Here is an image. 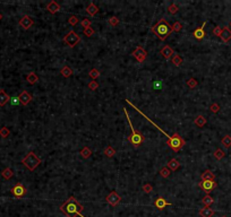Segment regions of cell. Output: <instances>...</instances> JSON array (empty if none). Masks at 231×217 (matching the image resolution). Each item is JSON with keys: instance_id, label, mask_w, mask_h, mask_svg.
<instances>
[{"instance_id": "obj_8", "label": "cell", "mask_w": 231, "mask_h": 217, "mask_svg": "<svg viewBox=\"0 0 231 217\" xmlns=\"http://www.w3.org/2000/svg\"><path fill=\"white\" fill-rule=\"evenodd\" d=\"M133 57L135 58L137 61L140 63L144 62L145 61V59H146V57H147V52H146V50L144 49V47H137L135 49V51L133 52Z\"/></svg>"}, {"instance_id": "obj_49", "label": "cell", "mask_w": 231, "mask_h": 217, "mask_svg": "<svg viewBox=\"0 0 231 217\" xmlns=\"http://www.w3.org/2000/svg\"><path fill=\"white\" fill-rule=\"evenodd\" d=\"M229 27H230V28H231V22H230V24H229Z\"/></svg>"}, {"instance_id": "obj_6", "label": "cell", "mask_w": 231, "mask_h": 217, "mask_svg": "<svg viewBox=\"0 0 231 217\" xmlns=\"http://www.w3.org/2000/svg\"><path fill=\"white\" fill-rule=\"evenodd\" d=\"M64 42L67 44L69 47H74L75 45H77V44L80 42V36H78V34H77L75 31L72 30L70 32H68L67 34H66V36L64 37Z\"/></svg>"}, {"instance_id": "obj_26", "label": "cell", "mask_w": 231, "mask_h": 217, "mask_svg": "<svg viewBox=\"0 0 231 217\" xmlns=\"http://www.w3.org/2000/svg\"><path fill=\"white\" fill-rule=\"evenodd\" d=\"M1 175H2V178L5 180H9V179L12 178V175H14V172H12V169H9V167H6L2 172H1Z\"/></svg>"}, {"instance_id": "obj_47", "label": "cell", "mask_w": 231, "mask_h": 217, "mask_svg": "<svg viewBox=\"0 0 231 217\" xmlns=\"http://www.w3.org/2000/svg\"><path fill=\"white\" fill-rule=\"evenodd\" d=\"M20 102V99L18 97H12V104H14V105H16V104H18Z\"/></svg>"}, {"instance_id": "obj_16", "label": "cell", "mask_w": 231, "mask_h": 217, "mask_svg": "<svg viewBox=\"0 0 231 217\" xmlns=\"http://www.w3.org/2000/svg\"><path fill=\"white\" fill-rule=\"evenodd\" d=\"M47 9H48L49 12H51V14H57V12L60 10V6L58 2H56L55 0H52V1H50V2L47 5Z\"/></svg>"}, {"instance_id": "obj_46", "label": "cell", "mask_w": 231, "mask_h": 217, "mask_svg": "<svg viewBox=\"0 0 231 217\" xmlns=\"http://www.w3.org/2000/svg\"><path fill=\"white\" fill-rule=\"evenodd\" d=\"M143 190H144L145 194H150L152 190H153V188H152V186L150 184V183H146V184H144L143 186Z\"/></svg>"}, {"instance_id": "obj_39", "label": "cell", "mask_w": 231, "mask_h": 217, "mask_svg": "<svg viewBox=\"0 0 231 217\" xmlns=\"http://www.w3.org/2000/svg\"><path fill=\"white\" fill-rule=\"evenodd\" d=\"M88 88H90L91 91H95V89L99 88V83L95 82V80H92V82H90V84H88Z\"/></svg>"}, {"instance_id": "obj_34", "label": "cell", "mask_w": 231, "mask_h": 217, "mask_svg": "<svg viewBox=\"0 0 231 217\" xmlns=\"http://www.w3.org/2000/svg\"><path fill=\"white\" fill-rule=\"evenodd\" d=\"M88 76H90L93 80H95L98 77H100V71L98 70V69H95V68H93V69L88 72Z\"/></svg>"}, {"instance_id": "obj_25", "label": "cell", "mask_w": 231, "mask_h": 217, "mask_svg": "<svg viewBox=\"0 0 231 217\" xmlns=\"http://www.w3.org/2000/svg\"><path fill=\"white\" fill-rule=\"evenodd\" d=\"M60 74H61L62 77L68 78V77H70V76L73 75V69L70 67H68V66H65V67H62V69L60 70Z\"/></svg>"}, {"instance_id": "obj_9", "label": "cell", "mask_w": 231, "mask_h": 217, "mask_svg": "<svg viewBox=\"0 0 231 217\" xmlns=\"http://www.w3.org/2000/svg\"><path fill=\"white\" fill-rule=\"evenodd\" d=\"M26 192H27V190L22 183H16L12 188V194L16 198H23L26 194Z\"/></svg>"}, {"instance_id": "obj_1", "label": "cell", "mask_w": 231, "mask_h": 217, "mask_svg": "<svg viewBox=\"0 0 231 217\" xmlns=\"http://www.w3.org/2000/svg\"><path fill=\"white\" fill-rule=\"evenodd\" d=\"M83 210L84 206L80 205V202L77 201V199L75 197H73V196H70L67 199V201L60 206V212H62L67 217H85L84 215H82Z\"/></svg>"}, {"instance_id": "obj_18", "label": "cell", "mask_w": 231, "mask_h": 217, "mask_svg": "<svg viewBox=\"0 0 231 217\" xmlns=\"http://www.w3.org/2000/svg\"><path fill=\"white\" fill-rule=\"evenodd\" d=\"M201 178H202V181H214L215 179V175L214 173L210 170H206L204 171L202 175H201Z\"/></svg>"}, {"instance_id": "obj_2", "label": "cell", "mask_w": 231, "mask_h": 217, "mask_svg": "<svg viewBox=\"0 0 231 217\" xmlns=\"http://www.w3.org/2000/svg\"><path fill=\"white\" fill-rule=\"evenodd\" d=\"M151 31L153 32L161 41H165V40L168 39V36H170V34L173 32L172 31V26H170L169 23H168L165 19H163V18L160 19L159 22L151 28Z\"/></svg>"}, {"instance_id": "obj_37", "label": "cell", "mask_w": 231, "mask_h": 217, "mask_svg": "<svg viewBox=\"0 0 231 217\" xmlns=\"http://www.w3.org/2000/svg\"><path fill=\"white\" fill-rule=\"evenodd\" d=\"M108 23L110 24L111 26H117V25L119 24V18H117L116 16H112V17H110V18H109Z\"/></svg>"}, {"instance_id": "obj_14", "label": "cell", "mask_w": 231, "mask_h": 217, "mask_svg": "<svg viewBox=\"0 0 231 217\" xmlns=\"http://www.w3.org/2000/svg\"><path fill=\"white\" fill-rule=\"evenodd\" d=\"M154 206L159 210H163L167 206H171V202H168L163 197H158L154 201Z\"/></svg>"}, {"instance_id": "obj_38", "label": "cell", "mask_w": 231, "mask_h": 217, "mask_svg": "<svg viewBox=\"0 0 231 217\" xmlns=\"http://www.w3.org/2000/svg\"><path fill=\"white\" fill-rule=\"evenodd\" d=\"M178 10H179V7H178L177 5H175V4L170 5V6L168 7V12H170V14H176Z\"/></svg>"}, {"instance_id": "obj_36", "label": "cell", "mask_w": 231, "mask_h": 217, "mask_svg": "<svg viewBox=\"0 0 231 217\" xmlns=\"http://www.w3.org/2000/svg\"><path fill=\"white\" fill-rule=\"evenodd\" d=\"M186 84H187V86L189 87V88H195V87L198 85V82H197L195 78H189Z\"/></svg>"}, {"instance_id": "obj_23", "label": "cell", "mask_w": 231, "mask_h": 217, "mask_svg": "<svg viewBox=\"0 0 231 217\" xmlns=\"http://www.w3.org/2000/svg\"><path fill=\"white\" fill-rule=\"evenodd\" d=\"M86 12H87V14L90 16H95L98 14V12H99V8L96 7L93 2H90V5L86 8Z\"/></svg>"}, {"instance_id": "obj_5", "label": "cell", "mask_w": 231, "mask_h": 217, "mask_svg": "<svg viewBox=\"0 0 231 217\" xmlns=\"http://www.w3.org/2000/svg\"><path fill=\"white\" fill-rule=\"evenodd\" d=\"M22 163H23L30 171H34L36 167L41 164V159L34 152H30V153L22 159Z\"/></svg>"}, {"instance_id": "obj_15", "label": "cell", "mask_w": 231, "mask_h": 217, "mask_svg": "<svg viewBox=\"0 0 231 217\" xmlns=\"http://www.w3.org/2000/svg\"><path fill=\"white\" fill-rule=\"evenodd\" d=\"M205 25H206V22H204L203 25H202L201 27H198L197 30H195V31H194L193 35H194V37H195L196 40L201 41V40L204 39V36H205V31H204V27H205Z\"/></svg>"}, {"instance_id": "obj_3", "label": "cell", "mask_w": 231, "mask_h": 217, "mask_svg": "<svg viewBox=\"0 0 231 217\" xmlns=\"http://www.w3.org/2000/svg\"><path fill=\"white\" fill-rule=\"evenodd\" d=\"M124 112H125V115H126V118H127V121L129 123V127H130V129H132V135L130 136H128V142L132 144L133 146L135 147V148H138L143 145L144 140V136L140 134V131H137L135 129V127L133 126L132 123V120H130V117H129V113H128V111L126 110V107H124Z\"/></svg>"}, {"instance_id": "obj_13", "label": "cell", "mask_w": 231, "mask_h": 217, "mask_svg": "<svg viewBox=\"0 0 231 217\" xmlns=\"http://www.w3.org/2000/svg\"><path fill=\"white\" fill-rule=\"evenodd\" d=\"M18 99H20V102L22 105H27L28 103L32 101V95L30 94L28 92L23 91L18 95Z\"/></svg>"}, {"instance_id": "obj_32", "label": "cell", "mask_w": 231, "mask_h": 217, "mask_svg": "<svg viewBox=\"0 0 231 217\" xmlns=\"http://www.w3.org/2000/svg\"><path fill=\"white\" fill-rule=\"evenodd\" d=\"M115 154H116V150H115V148H112L111 146H108L107 148L104 149V155H105L107 157L111 158L115 156Z\"/></svg>"}, {"instance_id": "obj_12", "label": "cell", "mask_w": 231, "mask_h": 217, "mask_svg": "<svg viewBox=\"0 0 231 217\" xmlns=\"http://www.w3.org/2000/svg\"><path fill=\"white\" fill-rule=\"evenodd\" d=\"M160 53L162 54V57H163L164 59H172V57L175 55V51H173V49H172L170 45H164L162 49H161V51H160Z\"/></svg>"}, {"instance_id": "obj_27", "label": "cell", "mask_w": 231, "mask_h": 217, "mask_svg": "<svg viewBox=\"0 0 231 217\" xmlns=\"http://www.w3.org/2000/svg\"><path fill=\"white\" fill-rule=\"evenodd\" d=\"M221 144L226 148H230L231 147V136L230 135H226L222 139H221Z\"/></svg>"}, {"instance_id": "obj_35", "label": "cell", "mask_w": 231, "mask_h": 217, "mask_svg": "<svg viewBox=\"0 0 231 217\" xmlns=\"http://www.w3.org/2000/svg\"><path fill=\"white\" fill-rule=\"evenodd\" d=\"M170 173H171V171L169 170L168 167H162V169L160 170V175H161L162 178H169Z\"/></svg>"}, {"instance_id": "obj_50", "label": "cell", "mask_w": 231, "mask_h": 217, "mask_svg": "<svg viewBox=\"0 0 231 217\" xmlns=\"http://www.w3.org/2000/svg\"><path fill=\"white\" fill-rule=\"evenodd\" d=\"M222 217H227V216H222Z\"/></svg>"}, {"instance_id": "obj_33", "label": "cell", "mask_w": 231, "mask_h": 217, "mask_svg": "<svg viewBox=\"0 0 231 217\" xmlns=\"http://www.w3.org/2000/svg\"><path fill=\"white\" fill-rule=\"evenodd\" d=\"M9 135H10V131L7 127H2V128H0V137H2V138H7Z\"/></svg>"}, {"instance_id": "obj_7", "label": "cell", "mask_w": 231, "mask_h": 217, "mask_svg": "<svg viewBox=\"0 0 231 217\" xmlns=\"http://www.w3.org/2000/svg\"><path fill=\"white\" fill-rule=\"evenodd\" d=\"M198 187L203 190L206 194H210L212 191L218 187V183L215 181H201L198 183Z\"/></svg>"}, {"instance_id": "obj_31", "label": "cell", "mask_w": 231, "mask_h": 217, "mask_svg": "<svg viewBox=\"0 0 231 217\" xmlns=\"http://www.w3.org/2000/svg\"><path fill=\"white\" fill-rule=\"evenodd\" d=\"M213 156H214L215 159H218V161H221V159H222V158L226 156V153H224V152H223L221 148H218V149L214 152Z\"/></svg>"}, {"instance_id": "obj_29", "label": "cell", "mask_w": 231, "mask_h": 217, "mask_svg": "<svg viewBox=\"0 0 231 217\" xmlns=\"http://www.w3.org/2000/svg\"><path fill=\"white\" fill-rule=\"evenodd\" d=\"M91 155H92V150L90 149L87 146H85L82 148V150H80V156H82L83 158H88Z\"/></svg>"}, {"instance_id": "obj_20", "label": "cell", "mask_w": 231, "mask_h": 217, "mask_svg": "<svg viewBox=\"0 0 231 217\" xmlns=\"http://www.w3.org/2000/svg\"><path fill=\"white\" fill-rule=\"evenodd\" d=\"M10 101L9 95L4 91V89H0V107H4L7 103Z\"/></svg>"}, {"instance_id": "obj_21", "label": "cell", "mask_w": 231, "mask_h": 217, "mask_svg": "<svg viewBox=\"0 0 231 217\" xmlns=\"http://www.w3.org/2000/svg\"><path fill=\"white\" fill-rule=\"evenodd\" d=\"M214 213H215L214 210L212 209V208H210V207H204V208H202V209L199 210L201 217H213Z\"/></svg>"}, {"instance_id": "obj_17", "label": "cell", "mask_w": 231, "mask_h": 217, "mask_svg": "<svg viewBox=\"0 0 231 217\" xmlns=\"http://www.w3.org/2000/svg\"><path fill=\"white\" fill-rule=\"evenodd\" d=\"M221 40H222L224 43H227L231 40V30L229 27H224L222 28V33H221V35H220Z\"/></svg>"}, {"instance_id": "obj_22", "label": "cell", "mask_w": 231, "mask_h": 217, "mask_svg": "<svg viewBox=\"0 0 231 217\" xmlns=\"http://www.w3.org/2000/svg\"><path fill=\"white\" fill-rule=\"evenodd\" d=\"M26 80L28 82V84H31V85H34L35 83H37V82H39V77H37V75H36L35 72L31 71V72H30V74L26 76Z\"/></svg>"}, {"instance_id": "obj_19", "label": "cell", "mask_w": 231, "mask_h": 217, "mask_svg": "<svg viewBox=\"0 0 231 217\" xmlns=\"http://www.w3.org/2000/svg\"><path fill=\"white\" fill-rule=\"evenodd\" d=\"M179 166H180V163H179V161H178L177 158H172V159H170V161L167 163V167L170 171L178 170V169H179Z\"/></svg>"}, {"instance_id": "obj_45", "label": "cell", "mask_w": 231, "mask_h": 217, "mask_svg": "<svg viewBox=\"0 0 231 217\" xmlns=\"http://www.w3.org/2000/svg\"><path fill=\"white\" fill-rule=\"evenodd\" d=\"M213 35H215V36H220L221 35V33H222V28L220 27V26H216V27H214L213 28Z\"/></svg>"}, {"instance_id": "obj_4", "label": "cell", "mask_w": 231, "mask_h": 217, "mask_svg": "<svg viewBox=\"0 0 231 217\" xmlns=\"http://www.w3.org/2000/svg\"><path fill=\"white\" fill-rule=\"evenodd\" d=\"M167 145L170 147L173 152L177 153V152H179V150L186 145V142L183 140V138L178 134V132H175L170 138H168Z\"/></svg>"}, {"instance_id": "obj_24", "label": "cell", "mask_w": 231, "mask_h": 217, "mask_svg": "<svg viewBox=\"0 0 231 217\" xmlns=\"http://www.w3.org/2000/svg\"><path fill=\"white\" fill-rule=\"evenodd\" d=\"M196 126L198 127V128H202V127L205 126V123H206V118L204 117V115H197L195 118V121H194Z\"/></svg>"}, {"instance_id": "obj_44", "label": "cell", "mask_w": 231, "mask_h": 217, "mask_svg": "<svg viewBox=\"0 0 231 217\" xmlns=\"http://www.w3.org/2000/svg\"><path fill=\"white\" fill-rule=\"evenodd\" d=\"M210 110H211V112H213V113H218L220 111V105L216 104V103H213V104H211V107H210Z\"/></svg>"}, {"instance_id": "obj_30", "label": "cell", "mask_w": 231, "mask_h": 217, "mask_svg": "<svg viewBox=\"0 0 231 217\" xmlns=\"http://www.w3.org/2000/svg\"><path fill=\"white\" fill-rule=\"evenodd\" d=\"M202 202H203L204 205H205V207H210V206H211L212 204L214 202V199H213V198H212L210 194H206V196H205V197L202 199Z\"/></svg>"}, {"instance_id": "obj_41", "label": "cell", "mask_w": 231, "mask_h": 217, "mask_svg": "<svg viewBox=\"0 0 231 217\" xmlns=\"http://www.w3.org/2000/svg\"><path fill=\"white\" fill-rule=\"evenodd\" d=\"M181 28H183V25H181L180 22H176V23L172 25V31L173 32H180Z\"/></svg>"}, {"instance_id": "obj_40", "label": "cell", "mask_w": 231, "mask_h": 217, "mask_svg": "<svg viewBox=\"0 0 231 217\" xmlns=\"http://www.w3.org/2000/svg\"><path fill=\"white\" fill-rule=\"evenodd\" d=\"M68 23L70 24L72 26H75L76 24L78 23V18H77L75 15H72L70 17H69V18H68Z\"/></svg>"}, {"instance_id": "obj_28", "label": "cell", "mask_w": 231, "mask_h": 217, "mask_svg": "<svg viewBox=\"0 0 231 217\" xmlns=\"http://www.w3.org/2000/svg\"><path fill=\"white\" fill-rule=\"evenodd\" d=\"M172 63L175 65L176 67H180L181 65H183V58L180 57L179 54H175L172 57Z\"/></svg>"}, {"instance_id": "obj_42", "label": "cell", "mask_w": 231, "mask_h": 217, "mask_svg": "<svg viewBox=\"0 0 231 217\" xmlns=\"http://www.w3.org/2000/svg\"><path fill=\"white\" fill-rule=\"evenodd\" d=\"M94 33H95V31H94L92 27H88V28H85V30H84V34H85L86 36H88V37H91V36L94 35Z\"/></svg>"}, {"instance_id": "obj_11", "label": "cell", "mask_w": 231, "mask_h": 217, "mask_svg": "<svg viewBox=\"0 0 231 217\" xmlns=\"http://www.w3.org/2000/svg\"><path fill=\"white\" fill-rule=\"evenodd\" d=\"M33 24H34V22H33L32 17H30V16H27V15L23 16V17L20 19V27H23L24 30L31 28L33 26Z\"/></svg>"}, {"instance_id": "obj_43", "label": "cell", "mask_w": 231, "mask_h": 217, "mask_svg": "<svg viewBox=\"0 0 231 217\" xmlns=\"http://www.w3.org/2000/svg\"><path fill=\"white\" fill-rule=\"evenodd\" d=\"M80 24H82V26L84 27V30L85 28H88V27H91V20L90 19H87V18H84L82 22H80Z\"/></svg>"}, {"instance_id": "obj_10", "label": "cell", "mask_w": 231, "mask_h": 217, "mask_svg": "<svg viewBox=\"0 0 231 217\" xmlns=\"http://www.w3.org/2000/svg\"><path fill=\"white\" fill-rule=\"evenodd\" d=\"M105 200H107V202L109 204V205H111L112 207H116V206L121 201V197H120L119 194H117L116 191H111V192L107 196Z\"/></svg>"}, {"instance_id": "obj_48", "label": "cell", "mask_w": 231, "mask_h": 217, "mask_svg": "<svg viewBox=\"0 0 231 217\" xmlns=\"http://www.w3.org/2000/svg\"><path fill=\"white\" fill-rule=\"evenodd\" d=\"M1 18H2V15H1V14H0V20H1Z\"/></svg>"}]
</instances>
